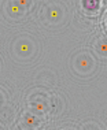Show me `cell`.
Listing matches in <instances>:
<instances>
[{"label":"cell","mask_w":107,"mask_h":130,"mask_svg":"<svg viewBox=\"0 0 107 130\" xmlns=\"http://www.w3.org/2000/svg\"><path fill=\"white\" fill-rule=\"evenodd\" d=\"M99 47H100V52L103 55H107V43L104 44H99Z\"/></svg>","instance_id":"6da1fadb"},{"label":"cell","mask_w":107,"mask_h":130,"mask_svg":"<svg viewBox=\"0 0 107 130\" xmlns=\"http://www.w3.org/2000/svg\"><path fill=\"white\" fill-rule=\"evenodd\" d=\"M88 130H99V126H96V125H93V129H88Z\"/></svg>","instance_id":"7a4b0ae2"}]
</instances>
